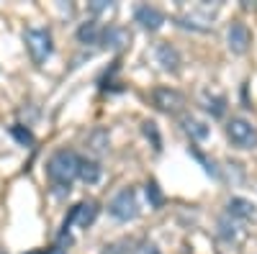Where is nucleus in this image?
Here are the masks:
<instances>
[{"label": "nucleus", "instance_id": "6ab92c4d", "mask_svg": "<svg viewBox=\"0 0 257 254\" xmlns=\"http://www.w3.org/2000/svg\"><path fill=\"white\" fill-rule=\"evenodd\" d=\"M134 254H162V251H160L152 241H142V244L134 249Z\"/></svg>", "mask_w": 257, "mask_h": 254}, {"label": "nucleus", "instance_id": "4468645a", "mask_svg": "<svg viewBox=\"0 0 257 254\" xmlns=\"http://www.w3.org/2000/svg\"><path fill=\"white\" fill-rule=\"evenodd\" d=\"M100 175H103V167L95 159H85L82 157V162H80V180L85 185H95L100 180Z\"/></svg>", "mask_w": 257, "mask_h": 254}, {"label": "nucleus", "instance_id": "f257e3e1", "mask_svg": "<svg viewBox=\"0 0 257 254\" xmlns=\"http://www.w3.org/2000/svg\"><path fill=\"white\" fill-rule=\"evenodd\" d=\"M80 162L82 157L72 149H57L47 159V177L59 193H70L72 182L80 180Z\"/></svg>", "mask_w": 257, "mask_h": 254}, {"label": "nucleus", "instance_id": "2eb2a0df", "mask_svg": "<svg viewBox=\"0 0 257 254\" xmlns=\"http://www.w3.org/2000/svg\"><path fill=\"white\" fill-rule=\"evenodd\" d=\"M100 44L108 47V49H121L123 44H128V34L123 29L108 26V29H103V41H100Z\"/></svg>", "mask_w": 257, "mask_h": 254}, {"label": "nucleus", "instance_id": "39448f33", "mask_svg": "<svg viewBox=\"0 0 257 254\" xmlns=\"http://www.w3.org/2000/svg\"><path fill=\"white\" fill-rule=\"evenodd\" d=\"M98 203L95 200H82V203H77L70 213H67V218H64V226H62V234H67L70 231V226H80V228H88V226H93V221L98 218Z\"/></svg>", "mask_w": 257, "mask_h": 254}, {"label": "nucleus", "instance_id": "6e6552de", "mask_svg": "<svg viewBox=\"0 0 257 254\" xmlns=\"http://www.w3.org/2000/svg\"><path fill=\"white\" fill-rule=\"evenodd\" d=\"M134 18H137V24L142 29H147V31H157L165 24V16L157 8H152V6H139L137 13H134Z\"/></svg>", "mask_w": 257, "mask_h": 254}, {"label": "nucleus", "instance_id": "9b49d317", "mask_svg": "<svg viewBox=\"0 0 257 254\" xmlns=\"http://www.w3.org/2000/svg\"><path fill=\"white\" fill-rule=\"evenodd\" d=\"M77 39H80V44H100L103 41V26L98 21H85L77 29Z\"/></svg>", "mask_w": 257, "mask_h": 254}, {"label": "nucleus", "instance_id": "1a4fd4ad", "mask_svg": "<svg viewBox=\"0 0 257 254\" xmlns=\"http://www.w3.org/2000/svg\"><path fill=\"white\" fill-rule=\"evenodd\" d=\"M226 213H229L231 218L242 221V223H247V221H254V218H257L254 203H249V200H244V198H231V200H229V205H226Z\"/></svg>", "mask_w": 257, "mask_h": 254}, {"label": "nucleus", "instance_id": "f03ea898", "mask_svg": "<svg viewBox=\"0 0 257 254\" xmlns=\"http://www.w3.org/2000/svg\"><path fill=\"white\" fill-rule=\"evenodd\" d=\"M24 44H26V52H29V57H31V62L36 67L44 65V62L52 57V52H54V41H52V31L49 29H39V26L26 29Z\"/></svg>", "mask_w": 257, "mask_h": 254}, {"label": "nucleus", "instance_id": "4be33fe9", "mask_svg": "<svg viewBox=\"0 0 257 254\" xmlns=\"http://www.w3.org/2000/svg\"><path fill=\"white\" fill-rule=\"evenodd\" d=\"M0 254H6V251H0Z\"/></svg>", "mask_w": 257, "mask_h": 254}, {"label": "nucleus", "instance_id": "f8f14e48", "mask_svg": "<svg viewBox=\"0 0 257 254\" xmlns=\"http://www.w3.org/2000/svg\"><path fill=\"white\" fill-rule=\"evenodd\" d=\"M219 234L224 241H239L242 239V221L237 218H231L229 213L219 221Z\"/></svg>", "mask_w": 257, "mask_h": 254}, {"label": "nucleus", "instance_id": "7ed1b4c3", "mask_svg": "<svg viewBox=\"0 0 257 254\" xmlns=\"http://www.w3.org/2000/svg\"><path fill=\"white\" fill-rule=\"evenodd\" d=\"M108 213H111L116 221H121V223L134 221V218L139 216V198H137V190H134V187L118 190V193L111 198V203H108Z\"/></svg>", "mask_w": 257, "mask_h": 254}, {"label": "nucleus", "instance_id": "f3484780", "mask_svg": "<svg viewBox=\"0 0 257 254\" xmlns=\"http://www.w3.org/2000/svg\"><path fill=\"white\" fill-rule=\"evenodd\" d=\"M11 134H13V136H16L21 144H31V141H34L31 131H29V129L24 131V126H13V129H11Z\"/></svg>", "mask_w": 257, "mask_h": 254}, {"label": "nucleus", "instance_id": "0eeeda50", "mask_svg": "<svg viewBox=\"0 0 257 254\" xmlns=\"http://www.w3.org/2000/svg\"><path fill=\"white\" fill-rule=\"evenodd\" d=\"M226 41H229V49L234 54H244L249 47V29L242 24V21H234L226 31Z\"/></svg>", "mask_w": 257, "mask_h": 254}, {"label": "nucleus", "instance_id": "aec40b11", "mask_svg": "<svg viewBox=\"0 0 257 254\" xmlns=\"http://www.w3.org/2000/svg\"><path fill=\"white\" fill-rule=\"evenodd\" d=\"M147 195H152V203H155V205L162 203V195H160V190H157L155 182H149V185H147Z\"/></svg>", "mask_w": 257, "mask_h": 254}, {"label": "nucleus", "instance_id": "dca6fc26", "mask_svg": "<svg viewBox=\"0 0 257 254\" xmlns=\"http://www.w3.org/2000/svg\"><path fill=\"white\" fill-rule=\"evenodd\" d=\"M203 108L211 113V116H216L221 118L226 113V100L221 95H211V93H203Z\"/></svg>", "mask_w": 257, "mask_h": 254}, {"label": "nucleus", "instance_id": "412c9836", "mask_svg": "<svg viewBox=\"0 0 257 254\" xmlns=\"http://www.w3.org/2000/svg\"><path fill=\"white\" fill-rule=\"evenodd\" d=\"M100 254H126V244H108Z\"/></svg>", "mask_w": 257, "mask_h": 254}, {"label": "nucleus", "instance_id": "423d86ee", "mask_svg": "<svg viewBox=\"0 0 257 254\" xmlns=\"http://www.w3.org/2000/svg\"><path fill=\"white\" fill-rule=\"evenodd\" d=\"M152 98H155V105H157L160 111H165V113H180L183 105H185V98L178 90H170V88L155 90Z\"/></svg>", "mask_w": 257, "mask_h": 254}, {"label": "nucleus", "instance_id": "ddd939ff", "mask_svg": "<svg viewBox=\"0 0 257 254\" xmlns=\"http://www.w3.org/2000/svg\"><path fill=\"white\" fill-rule=\"evenodd\" d=\"M183 131L190 136V141H203L208 136V126L196 116H185L183 118Z\"/></svg>", "mask_w": 257, "mask_h": 254}, {"label": "nucleus", "instance_id": "a211bd4d", "mask_svg": "<svg viewBox=\"0 0 257 254\" xmlns=\"http://www.w3.org/2000/svg\"><path fill=\"white\" fill-rule=\"evenodd\" d=\"M88 11H90L93 16H98V13H111L113 6H111V3H105V0H95V3L88 6Z\"/></svg>", "mask_w": 257, "mask_h": 254}, {"label": "nucleus", "instance_id": "9d476101", "mask_svg": "<svg viewBox=\"0 0 257 254\" xmlns=\"http://www.w3.org/2000/svg\"><path fill=\"white\" fill-rule=\"evenodd\" d=\"M157 62L162 65L165 72H178V67H180V54H178V49H173L170 44H160V47H157Z\"/></svg>", "mask_w": 257, "mask_h": 254}, {"label": "nucleus", "instance_id": "20e7f679", "mask_svg": "<svg viewBox=\"0 0 257 254\" xmlns=\"http://www.w3.org/2000/svg\"><path fill=\"white\" fill-rule=\"evenodd\" d=\"M226 136L239 149H257V129L247 118H231L226 123Z\"/></svg>", "mask_w": 257, "mask_h": 254}]
</instances>
